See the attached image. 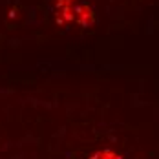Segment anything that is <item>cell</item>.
Listing matches in <instances>:
<instances>
[{"label": "cell", "mask_w": 159, "mask_h": 159, "mask_svg": "<svg viewBox=\"0 0 159 159\" xmlns=\"http://www.w3.org/2000/svg\"><path fill=\"white\" fill-rule=\"evenodd\" d=\"M92 159H119V156L113 154V152H110V150H102V152H99L97 156H93Z\"/></svg>", "instance_id": "obj_1"}]
</instances>
